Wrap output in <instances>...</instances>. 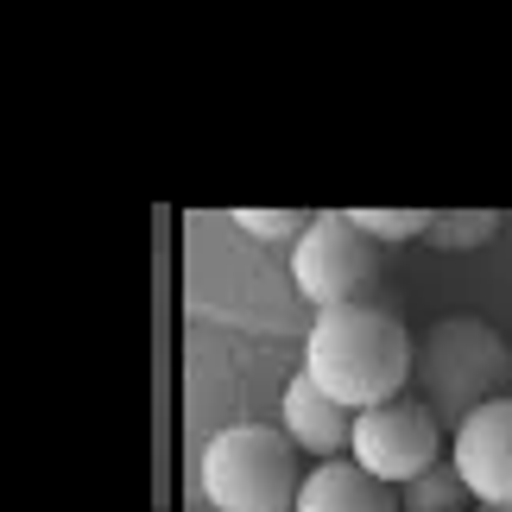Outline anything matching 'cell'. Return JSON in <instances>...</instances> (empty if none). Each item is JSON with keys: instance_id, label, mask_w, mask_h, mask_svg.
<instances>
[{"instance_id": "obj_1", "label": "cell", "mask_w": 512, "mask_h": 512, "mask_svg": "<svg viewBox=\"0 0 512 512\" xmlns=\"http://www.w3.org/2000/svg\"><path fill=\"white\" fill-rule=\"evenodd\" d=\"M411 367H418V342L405 336V323L392 317L386 304H336L317 310V329L304 342V373L317 380L342 411H373L405 399Z\"/></svg>"}, {"instance_id": "obj_2", "label": "cell", "mask_w": 512, "mask_h": 512, "mask_svg": "<svg viewBox=\"0 0 512 512\" xmlns=\"http://www.w3.org/2000/svg\"><path fill=\"white\" fill-rule=\"evenodd\" d=\"M411 380H418V399L437 411V424H456L462 430L481 405L506 399L512 354H506V342L481 317H443V323L424 329Z\"/></svg>"}, {"instance_id": "obj_3", "label": "cell", "mask_w": 512, "mask_h": 512, "mask_svg": "<svg viewBox=\"0 0 512 512\" xmlns=\"http://www.w3.org/2000/svg\"><path fill=\"white\" fill-rule=\"evenodd\" d=\"M203 494L215 512H298V443L272 424H228L203 449Z\"/></svg>"}, {"instance_id": "obj_4", "label": "cell", "mask_w": 512, "mask_h": 512, "mask_svg": "<svg viewBox=\"0 0 512 512\" xmlns=\"http://www.w3.org/2000/svg\"><path fill=\"white\" fill-rule=\"evenodd\" d=\"M437 449H443V430H437V411L424 399H392V405H373L354 418V443H348V462H361L373 481H399L411 487L418 475L437 468Z\"/></svg>"}, {"instance_id": "obj_5", "label": "cell", "mask_w": 512, "mask_h": 512, "mask_svg": "<svg viewBox=\"0 0 512 512\" xmlns=\"http://www.w3.org/2000/svg\"><path fill=\"white\" fill-rule=\"evenodd\" d=\"M373 266H380V241H367L348 215H317L304 228V241L291 247V279L317 310L361 304V291L373 285Z\"/></svg>"}, {"instance_id": "obj_6", "label": "cell", "mask_w": 512, "mask_h": 512, "mask_svg": "<svg viewBox=\"0 0 512 512\" xmlns=\"http://www.w3.org/2000/svg\"><path fill=\"white\" fill-rule=\"evenodd\" d=\"M449 468L481 506H512V392L494 405H481L475 418L456 430Z\"/></svg>"}, {"instance_id": "obj_7", "label": "cell", "mask_w": 512, "mask_h": 512, "mask_svg": "<svg viewBox=\"0 0 512 512\" xmlns=\"http://www.w3.org/2000/svg\"><path fill=\"white\" fill-rule=\"evenodd\" d=\"M285 437L310 449L317 462H342V449L354 443V411H342L310 373H298L285 386Z\"/></svg>"}, {"instance_id": "obj_8", "label": "cell", "mask_w": 512, "mask_h": 512, "mask_svg": "<svg viewBox=\"0 0 512 512\" xmlns=\"http://www.w3.org/2000/svg\"><path fill=\"white\" fill-rule=\"evenodd\" d=\"M298 512H399V494L373 481L361 462H317L304 475Z\"/></svg>"}, {"instance_id": "obj_9", "label": "cell", "mask_w": 512, "mask_h": 512, "mask_svg": "<svg viewBox=\"0 0 512 512\" xmlns=\"http://www.w3.org/2000/svg\"><path fill=\"white\" fill-rule=\"evenodd\" d=\"M462 500H468V487H462V475L456 468H430V475H418L411 487H399V512H462Z\"/></svg>"}, {"instance_id": "obj_10", "label": "cell", "mask_w": 512, "mask_h": 512, "mask_svg": "<svg viewBox=\"0 0 512 512\" xmlns=\"http://www.w3.org/2000/svg\"><path fill=\"white\" fill-rule=\"evenodd\" d=\"M342 215L367 234V241H380V247L430 234V209H342Z\"/></svg>"}, {"instance_id": "obj_11", "label": "cell", "mask_w": 512, "mask_h": 512, "mask_svg": "<svg viewBox=\"0 0 512 512\" xmlns=\"http://www.w3.org/2000/svg\"><path fill=\"white\" fill-rule=\"evenodd\" d=\"M494 228H500L494 209H456V215H430L424 241H437V247H481V241H494Z\"/></svg>"}, {"instance_id": "obj_12", "label": "cell", "mask_w": 512, "mask_h": 512, "mask_svg": "<svg viewBox=\"0 0 512 512\" xmlns=\"http://www.w3.org/2000/svg\"><path fill=\"white\" fill-rule=\"evenodd\" d=\"M228 222H241L253 241H291V247H298L304 228L317 222V215H298V209H234Z\"/></svg>"}, {"instance_id": "obj_13", "label": "cell", "mask_w": 512, "mask_h": 512, "mask_svg": "<svg viewBox=\"0 0 512 512\" xmlns=\"http://www.w3.org/2000/svg\"><path fill=\"white\" fill-rule=\"evenodd\" d=\"M481 512H512V506H481Z\"/></svg>"}]
</instances>
